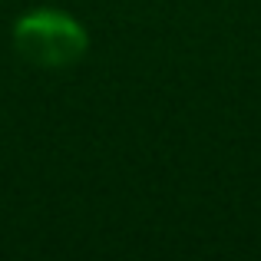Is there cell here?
Returning a JSON list of instances; mask_svg holds the SVG:
<instances>
[{
    "label": "cell",
    "instance_id": "6da1fadb",
    "mask_svg": "<svg viewBox=\"0 0 261 261\" xmlns=\"http://www.w3.org/2000/svg\"><path fill=\"white\" fill-rule=\"evenodd\" d=\"M13 46L27 63L43 66V70H63L86 53V33L66 13L37 10L17 23Z\"/></svg>",
    "mask_w": 261,
    "mask_h": 261
}]
</instances>
